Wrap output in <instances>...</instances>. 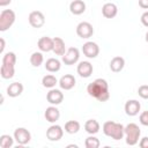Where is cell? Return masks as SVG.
<instances>
[{
	"label": "cell",
	"mask_w": 148,
	"mask_h": 148,
	"mask_svg": "<svg viewBox=\"0 0 148 148\" xmlns=\"http://www.w3.org/2000/svg\"><path fill=\"white\" fill-rule=\"evenodd\" d=\"M87 92L99 102H106L110 98L109 84L104 79H96L89 83L87 87Z\"/></svg>",
	"instance_id": "cell-1"
},
{
	"label": "cell",
	"mask_w": 148,
	"mask_h": 148,
	"mask_svg": "<svg viewBox=\"0 0 148 148\" xmlns=\"http://www.w3.org/2000/svg\"><path fill=\"white\" fill-rule=\"evenodd\" d=\"M124 131H125L126 143L130 145V146H135L139 142V139H140V134H141L140 127L134 123H130L128 125L125 126Z\"/></svg>",
	"instance_id": "cell-2"
},
{
	"label": "cell",
	"mask_w": 148,
	"mask_h": 148,
	"mask_svg": "<svg viewBox=\"0 0 148 148\" xmlns=\"http://www.w3.org/2000/svg\"><path fill=\"white\" fill-rule=\"evenodd\" d=\"M15 13L12 9H3L0 13V31L8 30L15 22Z\"/></svg>",
	"instance_id": "cell-3"
},
{
	"label": "cell",
	"mask_w": 148,
	"mask_h": 148,
	"mask_svg": "<svg viewBox=\"0 0 148 148\" xmlns=\"http://www.w3.org/2000/svg\"><path fill=\"white\" fill-rule=\"evenodd\" d=\"M79 58H80V52L76 47H69L64 56H61V60L65 65L67 66H71V65H74L79 61Z\"/></svg>",
	"instance_id": "cell-4"
},
{
	"label": "cell",
	"mask_w": 148,
	"mask_h": 148,
	"mask_svg": "<svg viewBox=\"0 0 148 148\" xmlns=\"http://www.w3.org/2000/svg\"><path fill=\"white\" fill-rule=\"evenodd\" d=\"M14 139H15V141L18 145L24 146V145H27V143L30 142L31 134H30V132L27 128H24V127H17L14 131Z\"/></svg>",
	"instance_id": "cell-5"
},
{
	"label": "cell",
	"mask_w": 148,
	"mask_h": 148,
	"mask_svg": "<svg viewBox=\"0 0 148 148\" xmlns=\"http://www.w3.org/2000/svg\"><path fill=\"white\" fill-rule=\"evenodd\" d=\"M76 34L80 38L82 39H87L90 38L94 35V28L89 22H80L76 25Z\"/></svg>",
	"instance_id": "cell-6"
},
{
	"label": "cell",
	"mask_w": 148,
	"mask_h": 148,
	"mask_svg": "<svg viewBox=\"0 0 148 148\" xmlns=\"http://www.w3.org/2000/svg\"><path fill=\"white\" fill-rule=\"evenodd\" d=\"M28 20H29V23H30V25L32 27V28H42L43 25H44V23H45V16H44V14L42 13V12H39V10H34V12H31L30 14H29V17H28Z\"/></svg>",
	"instance_id": "cell-7"
},
{
	"label": "cell",
	"mask_w": 148,
	"mask_h": 148,
	"mask_svg": "<svg viewBox=\"0 0 148 148\" xmlns=\"http://www.w3.org/2000/svg\"><path fill=\"white\" fill-rule=\"evenodd\" d=\"M82 52L87 58L94 59L99 53V46L95 42H87L82 46Z\"/></svg>",
	"instance_id": "cell-8"
},
{
	"label": "cell",
	"mask_w": 148,
	"mask_h": 148,
	"mask_svg": "<svg viewBox=\"0 0 148 148\" xmlns=\"http://www.w3.org/2000/svg\"><path fill=\"white\" fill-rule=\"evenodd\" d=\"M64 135V130L59 125H52L46 131V138L50 141H59Z\"/></svg>",
	"instance_id": "cell-9"
},
{
	"label": "cell",
	"mask_w": 148,
	"mask_h": 148,
	"mask_svg": "<svg viewBox=\"0 0 148 148\" xmlns=\"http://www.w3.org/2000/svg\"><path fill=\"white\" fill-rule=\"evenodd\" d=\"M46 99L50 104L52 105H59L62 101H64V94L59 90V89H51L47 94H46Z\"/></svg>",
	"instance_id": "cell-10"
},
{
	"label": "cell",
	"mask_w": 148,
	"mask_h": 148,
	"mask_svg": "<svg viewBox=\"0 0 148 148\" xmlns=\"http://www.w3.org/2000/svg\"><path fill=\"white\" fill-rule=\"evenodd\" d=\"M92 65L89 62V61H81L79 62L77 67H76V72L77 74L81 76V77H89L91 74H92Z\"/></svg>",
	"instance_id": "cell-11"
},
{
	"label": "cell",
	"mask_w": 148,
	"mask_h": 148,
	"mask_svg": "<svg viewBox=\"0 0 148 148\" xmlns=\"http://www.w3.org/2000/svg\"><path fill=\"white\" fill-rule=\"evenodd\" d=\"M140 109H141V104H140V102H138L136 99H130V101H127L126 104H125V112H126V114L130 116V117L136 116V114L139 113Z\"/></svg>",
	"instance_id": "cell-12"
},
{
	"label": "cell",
	"mask_w": 148,
	"mask_h": 148,
	"mask_svg": "<svg viewBox=\"0 0 148 148\" xmlns=\"http://www.w3.org/2000/svg\"><path fill=\"white\" fill-rule=\"evenodd\" d=\"M75 82H76V80L72 74H65L60 77L59 86L64 90H71L72 88L75 87Z\"/></svg>",
	"instance_id": "cell-13"
},
{
	"label": "cell",
	"mask_w": 148,
	"mask_h": 148,
	"mask_svg": "<svg viewBox=\"0 0 148 148\" xmlns=\"http://www.w3.org/2000/svg\"><path fill=\"white\" fill-rule=\"evenodd\" d=\"M37 45L42 52H50L53 50V38L49 37V36L40 37L37 42Z\"/></svg>",
	"instance_id": "cell-14"
},
{
	"label": "cell",
	"mask_w": 148,
	"mask_h": 148,
	"mask_svg": "<svg viewBox=\"0 0 148 148\" xmlns=\"http://www.w3.org/2000/svg\"><path fill=\"white\" fill-rule=\"evenodd\" d=\"M117 13H118V8L112 2H106L102 7V14L106 18H113L117 15Z\"/></svg>",
	"instance_id": "cell-15"
},
{
	"label": "cell",
	"mask_w": 148,
	"mask_h": 148,
	"mask_svg": "<svg viewBox=\"0 0 148 148\" xmlns=\"http://www.w3.org/2000/svg\"><path fill=\"white\" fill-rule=\"evenodd\" d=\"M69 10L74 15H81L86 12V3L82 0H73L69 5Z\"/></svg>",
	"instance_id": "cell-16"
},
{
	"label": "cell",
	"mask_w": 148,
	"mask_h": 148,
	"mask_svg": "<svg viewBox=\"0 0 148 148\" xmlns=\"http://www.w3.org/2000/svg\"><path fill=\"white\" fill-rule=\"evenodd\" d=\"M23 92V84L21 82H13L7 87V95L9 97H17Z\"/></svg>",
	"instance_id": "cell-17"
},
{
	"label": "cell",
	"mask_w": 148,
	"mask_h": 148,
	"mask_svg": "<svg viewBox=\"0 0 148 148\" xmlns=\"http://www.w3.org/2000/svg\"><path fill=\"white\" fill-rule=\"evenodd\" d=\"M44 117H45V119L49 123H56L59 119V117H60V111L56 106H53V105L52 106H49L45 110Z\"/></svg>",
	"instance_id": "cell-18"
},
{
	"label": "cell",
	"mask_w": 148,
	"mask_h": 148,
	"mask_svg": "<svg viewBox=\"0 0 148 148\" xmlns=\"http://www.w3.org/2000/svg\"><path fill=\"white\" fill-rule=\"evenodd\" d=\"M124 66H125V59L123 57L119 56L113 57L110 61V69L114 73H119L120 71H123Z\"/></svg>",
	"instance_id": "cell-19"
},
{
	"label": "cell",
	"mask_w": 148,
	"mask_h": 148,
	"mask_svg": "<svg viewBox=\"0 0 148 148\" xmlns=\"http://www.w3.org/2000/svg\"><path fill=\"white\" fill-rule=\"evenodd\" d=\"M57 56H64L66 52V46L65 42L60 37H54L53 38V50H52Z\"/></svg>",
	"instance_id": "cell-20"
},
{
	"label": "cell",
	"mask_w": 148,
	"mask_h": 148,
	"mask_svg": "<svg viewBox=\"0 0 148 148\" xmlns=\"http://www.w3.org/2000/svg\"><path fill=\"white\" fill-rule=\"evenodd\" d=\"M99 128H101L99 123H98L97 120H95V119H89V120H87L86 124H84V130H86V132L89 133V134H91V135L98 133Z\"/></svg>",
	"instance_id": "cell-21"
},
{
	"label": "cell",
	"mask_w": 148,
	"mask_h": 148,
	"mask_svg": "<svg viewBox=\"0 0 148 148\" xmlns=\"http://www.w3.org/2000/svg\"><path fill=\"white\" fill-rule=\"evenodd\" d=\"M44 66H45V69L49 71L50 73H56V72H58V71L60 69L61 64H60V61H59L58 59H56V58H50V59L46 60V62H45Z\"/></svg>",
	"instance_id": "cell-22"
},
{
	"label": "cell",
	"mask_w": 148,
	"mask_h": 148,
	"mask_svg": "<svg viewBox=\"0 0 148 148\" xmlns=\"http://www.w3.org/2000/svg\"><path fill=\"white\" fill-rule=\"evenodd\" d=\"M15 74V68L14 66H8V65H1L0 67V75L2 79L5 80H8V79H12Z\"/></svg>",
	"instance_id": "cell-23"
},
{
	"label": "cell",
	"mask_w": 148,
	"mask_h": 148,
	"mask_svg": "<svg viewBox=\"0 0 148 148\" xmlns=\"http://www.w3.org/2000/svg\"><path fill=\"white\" fill-rule=\"evenodd\" d=\"M80 131V123L76 120H68L65 124V132L68 134H75Z\"/></svg>",
	"instance_id": "cell-24"
},
{
	"label": "cell",
	"mask_w": 148,
	"mask_h": 148,
	"mask_svg": "<svg viewBox=\"0 0 148 148\" xmlns=\"http://www.w3.org/2000/svg\"><path fill=\"white\" fill-rule=\"evenodd\" d=\"M57 83H58V80H57V77H56L54 75H52V74H47V75L43 76V79H42V84H43V87H45V88L52 89L53 87H56Z\"/></svg>",
	"instance_id": "cell-25"
},
{
	"label": "cell",
	"mask_w": 148,
	"mask_h": 148,
	"mask_svg": "<svg viewBox=\"0 0 148 148\" xmlns=\"http://www.w3.org/2000/svg\"><path fill=\"white\" fill-rule=\"evenodd\" d=\"M124 130H125V126L124 125H121L119 123H116L114 130H113V132H112V134H111L110 138H112L113 140H120V139H123L124 135H125V131Z\"/></svg>",
	"instance_id": "cell-26"
},
{
	"label": "cell",
	"mask_w": 148,
	"mask_h": 148,
	"mask_svg": "<svg viewBox=\"0 0 148 148\" xmlns=\"http://www.w3.org/2000/svg\"><path fill=\"white\" fill-rule=\"evenodd\" d=\"M44 61V57L42 54V52H34L30 56V64L34 67H39Z\"/></svg>",
	"instance_id": "cell-27"
},
{
	"label": "cell",
	"mask_w": 148,
	"mask_h": 148,
	"mask_svg": "<svg viewBox=\"0 0 148 148\" xmlns=\"http://www.w3.org/2000/svg\"><path fill=\"white\" fill-rule=\"evenodd\" d=\"M16 64V54L14 52H7L2 57V65L15 66Z\"/></svg>",
	"instance_id": "cell-28"
},
{
	"label": "cell",
	"mask_w": 148,
	"mask_h": 148,
	"mask_svg": "<svg viewBox=\"0 0 148 148\" xmlns=\"http://www.w3.org/2000/svg\"><path fill=\"white\" fill-rule=\"evenodd\" d=\"M14 138L8 134H2L0 136V147L1 148H10L14 145Z\"/></svg>",
	"instance_id": "cell-29"
},
{
	"label": "cell",
	"mask_w": 148,
	"mask_h": 148,
	"mask_svg": "<svg viewBox=\"0 0 148 148\" xmlns=\"http://www.w3.org/2000/svg\"><path fill=\"white\" fill-rule=\"evenodd\" d=\"M99 145H101L99 140H98L96 136H92L91 134H90V136H88V138L86 139V141H84L86 148H98Z\"/></svg>",
	"instance_id": "cell-30"
},
{
	"label": "cell",
	"mask_w": 148,
	"mask_h": 148,
	"mask_svg": "<svg viewBox=\"0 0 148 148\" xmlns=\"http://www.w3.org/2000/svg\"><path fill=\"white\" fill-rule=\"evenodd\" d=\"M114 126H116V121H112V120H108L103 124V133L106 135V136H111L113 130H114Z\"/></svg>",
	"instance_id": "cell-31"
},
{
	"label": "cell",
	"mask_w": 148,
	"mask_h": 148,
	"mask_svg": "<svg viewBox=\"0 0 148 148\" xmlns=\"http://www.w3.org/2000/svg\"><path fill=\"white\" fill-rule=\"evenodd\" d=\"M138 94L141 98L143 99H148V86L147 84H142L139 87L138 89Z\"/></svg>",
	"instance_id": "cell-32"
},
{
	"label": "cell",
	"mask_w": 148,
	"mask_h": 148,
	"mask_svg": "<svg viewBox=\"0 0 148 148\" xmlns=\"http://www.w3.org/2000/svg\"><path fill=\"white\" fill-rule=\"evenodd\" d=\"M139 120H140L141 125L148 126V111L141 112V114H140V117H139Z\"/></svg>",
	"instance_id": "cell-33"
},
{
	"label": "cell",
	"mask_w": 148,
	"mask_h": 148,
	"mask_svg": "<svg viewBox=\"0 0 148 148\" xmlns=\"http://www.w3.org/2000/svg\"><path fill=\"white\" fill-rule=\"evenodd\" d=\"M141 23H142L145 27H148V10L145 12V13L141 15Z\"/></svg>",
	"instance_id": "cell-34"
},
{
	"label": "cell",
	"mask_w": 148,
	"mask_h": 148,
	"mask_svg": "<svg viewBox=\"0 0 148 148\" xmlns=\"http://www.w3.org/2000/svg\"><path fill=\"white\" fill-rule=\"evenodd\" d=\"M139 146L141 148H148V136H143L140 142H139Z\"/></svg>",
	"instance_id": "cell-35"
},
{
	"label": "cell",
	"mask_w": 148,
	"mask_h": 148,
	"mask_svg": "<svg viewBox=\"0 0 148 148\" xmlns=\"http://www.w3.org/2000/svg\"><path fill=\"white\" fill-rule=\"evenodd\" d=\"M139 6L143 9H148V0H139Z\"/></svg>",
	"instance_id": "cell-36"
},
{
	"label": "cell",
	"mask_w": 148,
	"mask_h": 148,
	"mask_svg": "<svg viewBox=\"0 0 148 148\" xmlns=\"http://www.w3.org/2000/svg\"><path fill=\"white\" fill-rule=\"evenodd\" d=\"M12 2V0H0V6L1 7H5L7 5H9Z\"/></svg>",
	"instance_id": "cell-37"
},
{
	"label": "cell",
	"mask_w": 148,
	"mask_h": 148,
	"mask_svg": "<svg viewBox=\"0 0 148 148\" xmlns=\"http://www.w3.org/2000/svg\"><path fill=\"white\" fill-rule=\"evenodd\" d=\"M0 43H1V47H0V52L2 53L3 50H5V39L3 38H0Z\"/></svg>",
	"instance_id": "cell-38"
},
{
	"label": "cell",
	"mask_w": 148,
	"mask_h": 148,
	"mask_svg": "<svg viewBox=\"0 0 148 148\" xmlns=\"http://www.w3.org/2000/svg\"><path fill=\"white\" fill-rule=\"evenodd\" d=\"M146 42H147V43H148V31H147V32H146Z\"/></svg>",
	"instance_id": "cell-39"
}]
</instances>
